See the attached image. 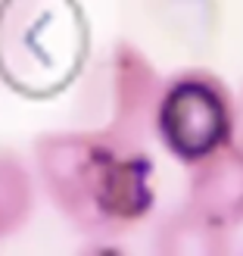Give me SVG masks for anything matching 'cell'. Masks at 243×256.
Here are the masks:
<instances>
[{"mask_svg":"<svg viewBox=\"0 0 243 256\" xmlns=\"http://www.w3.org/2000/svg\"><path fill=\"white\" fill-rule=\"evenodd\" d=\"M37 175L53 206L84 234H128L156 206V166L147 147L100 132L44 134Z\"/></svg>","mask_w":243,"mask_h":256,"instance_id":"cell-1","label":"cell"},{"mask_svg":"<svg viewBox=\"0 0 243 256\" xmlns=\"http://www.w3.org/2000/svg\"><path fill=\"white\" fill-rule=\"evenodd\" d=\"M153 134L175 162L197 166L237 140V97L222 75L181 69L162 78Z\"/></svg>","mask_w":243,"mask_h":256,"instance_id":"cell-2","label":"cell"},{"mask_svg":"<svg viewBox=\"0 0 243 256\" xmlns=\"http://www.w3.org/2000/svg\"><path fill=\"white\" fill-rule=\"evenodd\" d=\"M159 91L162 75L144 50L128 41L112 44L97 62L94 78L87 82V106L94 116V125L87 132L144 147L153 134Z\"/></svg>","mask_w":243,"mask_h":256,"instance_id":"cell-3","label":"cell"},{"mask_svg":"<svg viewBox=\"0 0 243 256\" xmlns=\"http://www.w3.org/2000/svg\"><path fill=\"white\" fill-rule=\"evenodd\" d=\"M187 206L203 212L209 222L222 228L243 225V144L222 147L219 153L190 166Z\"/></svg>","mask_w":243,"mask_h":256,"instance_id":"cell-4","label":"cell"},{"mask_svg":"<svg viewBox=\"0 0 243 256\" xmlns=\"http://www.w3.org/2000/svg\"><path fill=\"white\" fill-rule=\"evenodd\" d=\"M153 250L159 256H225L231 240L228 228L209 222L194 206H181L153 225Z\"/></svg>","mask_w":243,"mask_h":256,"instance_id":"cell-5","label":"cell"},{"mask_svg":"<svg viewBox=\"0 0 243 256\" xmlns=\"http://www.w3.org/2000/svg\"><path fill=\"white\" fill-rule=\"evenodd\" d=\"M34 210V182L16 156H0V238L16 234Z\"/></svg>","mask_w":243,"mask_h":256,"instance_id":"cell-6","label":"cell"},{"mask_svg":"<svg viewBox=\"0 0 243 256\" xmlns=\"http://www.w3.org/2000/svg\"><path fill=\"white\" fill-rule=\"evenodd\" d=\"M237 140L243 144V91L237 97Z\"/></svg>","mask_w":243,"mask_h":256,"instance_id":"cell-7","label":"cell"}]
</instances>
